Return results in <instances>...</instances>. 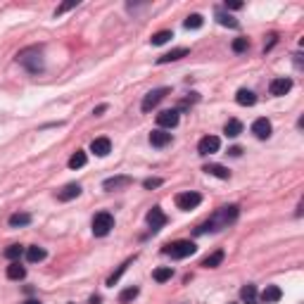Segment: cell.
<instances>
[{
    "mask_svg": "<svg viewBox=\"0 0 304 304\" xmlns=\"http://www.w3.org/2000/svg\"><path fill=\"white\" fill-rule=\"evenodd\" d=\"M238 214L240 209L235 207V204H228V207H221L219 212L212 214V219L209 221H204L202 226L195 228V235H202V233H207V230H221V228H228L235 219H238Z\"/></svg>",
    "mask_w": 304,
    "mask_h": 304,
    "instance_id": "6da1fadb",
    "label": "cell"
},
{
    "mask_svg": "<svg viewBox=\"0 0 304 304\" xmlns=\"http://www.w3.org/2000/svg\"><path fill=\"white\" fill-rule=\"evenodd\" d=\"M17 60H19V64H24L31 74L43 72V52H41V48H26V50H22L17 55Z\"/></svg>",
    "mask_w": 304,
    "mask_h": 304,
    "instance_id": "7a4b0ae2",
    "label": "cell"
},
{
    "mask_svg": "<svg viewBox=\"0 0 304 304\" xmlns=\"http://www.w3.org/2000/svg\"><path fill=\"white\" fill-rule=\"evenodd\" d=\"M195 243H190V240H176V243H169L162 247V254H167L171 259H185L190 257V254H195Z\"/></svg>",
    "mask_w": 304,
    "mask_h": 304,
    "instance_id": "3957f363",
    "label": "cell"
},
{
    "mask_svg": "<svg viewBox=\"0 0 304 304\" xmlns=\"http://www.w3.org/2000/svg\"><path fill=\"white\" fill-rule=\"evenodd\" d=\"M112 228H114V216H112L109 212H100V214L93 216V235L105 238Z\"/></svg>",
    "mask_w": 304,
    "mask_h": 304,
    "instance_id": "277c9868",
    "label": "cell"
},
{
    "mask_svg": "<svg viewBox=\"0 0 304 304\" xmlns=\"http://www.w3.org/2000/svg\"><path fill=\"white\" fill-rule=\"evenodd\" d=\"M167 93H169V88H154V91H150L145 98H143V102H140V109L143 112H152L154 107L159 105L164 98H167Z\"/></svg>",
    "mask_w": 304,
    "mask_h": 304,
    "instance_id": "5b68a950",
    "label": "cell"
},
{
    "mask_svg": "<svg viewBox=\"0 0 304 304\" xmlns=\"http://www.w3.org/2000/svg\"><path fill=\"white\" fill-rule=\"evenodd\" d=\"M200 202H202V195H200V193H193V190L176 195V207H178V209H183V212H190V209H195Z\"/></svg>",
    "mask_w": 304,
    "mask_h": 304,
    "instance_id": "8992f818",
    "label": "cell"
},
{
    "mask_svg": "<svg viewBox=\"0 0 304 304\" xmlns=\"http://www.w3.org/2000/svg\"><path fill=\"white\" fill-rule=\"evenodd\" d=\"M145 221L150 224V228H152V233H157L159 228L167 224V214L162 212L159 207H152L150 212H148V216H145Z\"/></svg>",
    "mask_w": 304,
    "mask_h": 304,
    "instance_id": "52a82bcc",
    "label": "cell"
},
{
    "mask_svg": "<svg viewBox=\"0 0 304 304\" xmlns=\"http://www.w3.org/2000/svg\"><path fill=\"white\" fill-rule=\"evenodd\" d=\"M290 88H292V78H288V76H278V78L271 81V86H269L271 95H276V98H280V95L290 93Z\"/></svg>",
    "mask_w": 304,
    "mask_h": 304,
    "instance_id": "ba28073f",
    "label": "cell"
},
{
    "mask_svg": "<svg viewBox=\"0 0 304 304\" xmlns=\"http://www.w3.org/2000/svg\"><path fill=\"white\" fill-rule=\"evenodd\" d=\"M219 148H221V140H219L216 136H204L198 143L200 154H214V152H219Z\"/></svg>",
    "mask_w": 304,
    "mask_h": 304,
    "instance_id": "9c48e42d",
    "label": "cell"
},
{
    "mask_svg": "<svg viewBox=\"0 0 304 304\" xmlns=\"http://www.w3.org/2000/svg\"><path fill=\"white\" fill-rule=\"evenodd\" d=\"M157 124L159 128H174L178 124V109H164L157 114Z\"/></svg>",
    "mask_w": 304,
    "mask_h": 304,
    "instance_id": "30bf717a",
    "label": "cell"
},
{
    "mask_svg": "<svg viewBox=\"0 0 304 304\" xmlns=\"http://www.w3.org/2000/svg\"><path fill=\"white\" fill-rule=\"evenodd\" d=\"M252 133H254L259 140H266V138L271 136V122H269L266 117H259L257 122L252 124Z\"/></svg>",
    "mask_w": 304,
    "mask_h": 304,
    "instance_id": "8fae6325",
    "label": "cell"
},
{
    "mask_svg": "<svg viewBox=\"0 0 304 304\" xmlns=\"http://www.w3.org/2000/svg\"><path fill=\"white\" fill-rule=\"evenodd\" d=\"M78 195H81V185H78V183H67L60 193H57V200H60V202H69V200L78 198Z\"/></svg>",
    "mask_w": 304,
    "mask_h": 304,
    "instance_id": "7c38bea8",
    "label": "cell"
},
{
    "mask_svg": "<svg viewBox=\"0 0 304 304\" xmlns=\"http://www.w3.org/2000/svg\"><path fill=\"white\" fill-rule=\"evenodd\" d=\"M169 143H171V133H167V131L157 128V131H152L150 133V145L152 148H167Z\"/></svg>",
    "mask_w": 304,
    "mask_h": 304,
    "instance_id": "4fadbf2b",
    "label": "cell"
},
{
    "mask_svg": "<svg viewBox=\"0 0 304 304\" xmlns=\"http://www.w3.org/2000/svg\"><path fill=\"white\" fill-rule=\"evenodd\" d=\"M91 150L98 154V157H107L109 152H112V143H109V138H95L91 143Z\"/></svg>",
    "mask_w": 304,
    "mask_h": 304,
    "instance_id": "5bb4252c",
    "label": "cell"
},
{
    "mask_svg": "<svg viewBox=\"0 0 304 304\" xmlns=\"http://www.w3.org/2000/svg\"><path fill=\"white\" fill-rule=\"evenodd\" d=\"M190 50L188 48H176V50H171V52H164L162 57H157V64H169V62H176L181 60V57H185Z\"/></svg>",
    "mask_w": 304,
    "mask_h": 304,
    "instance_id": "9a60e30c",
    "label": "cell"
},
{
    "mask_svg": "<svg viewBox=\"0 0 304 304\" xmlns=\"http://www.w3.org/2000/svg\"><path fill=\"white\" fill-rule=\"evenodd\" d=\"M235 102L243 107H252L254 102H257V95L252 91H247V88H240V91L235 93Z\"/></svg>",
    "mask_w": 304,
    "mask_h": 304,
    "instance_id": "2e32d148",
    "label": "cell"
},
{
    "mask_svg": "<svg viewBox=\"0 0 304 304\" xmlns=\"http://www.w3.org/2000/svg\"><path fill=\"white\" fill-rule=\"evenodd\" d=\"M126 185H131V178H128V176H114V178H107V181L102 183L105 190H119V188H126Z\"/></svg>",
    "mask_w": 304,
    "mask_h": 304,
    "instance_id": "e0dca14e",
    "label": "cell"
},
{
    "mask_svg": "<svg viewBox=\"0 0 304 304\" xmlns=\"http://www.w3.org/2000/svg\"><path fill=\"white\" fill-rule=\"evenodd\" d=\"M204 171L209 174V176H216V178H221V181H228L230 178V171L226 167H221V164H207Z\"/></svg>",
    "mask_w": 304,
    "mask_h": 304,
    "instance_id": "ac0fdd59",
    "label": "cell"
},
{
    "mask_svg": "<svg viewBox=\"0 0 304 304\" xmlns=\"http://www.w3.org/2000/svg\"><path fill=\"white\" fill-rule=\"evenodd\" d=\"M224 133L228 138H238L243 133V122H238V119H228L226 126H224Z\"/></svg>",
    "mask_w": 304,
    "mask_h": 304,
    "instance_id": "d6986e66",
    "label": "cell"
},
{
    "mask_svg": "<svg viewBox=\"0 0 304 304\" xmlns=\"http://www.w3.org/2000/svg\"><path fill=\"white\" fill-rule=\"evenodd\" d=\"M283 297V290L278 288V285H266V290L261 292V300L264 302H278Z\"/></svg>",
    "mask_w": 304,
    "mask_h": 304,
    "instance_id": "ffe728a7",
    "label": "cell"
},
{
    "mask_svg": "<svg viewBox=\"0 0 304 304\" xmlns=\"http://www.w3.org/2000/svg\"><path fill=\"white\" fill-rule=\"evenodd\" d=\"M24 276H26V269H24L19 261H12V264L7 266V278H10V280H22Z\"/></svg>",
    "mask_w": 304,
    "mask_h": 304,
    "instance_id": "44dd1931",
    "label": "cell"
},
{
    "mask_svg": "<svg viewBox=\"0 0 304 304\" xmlns=\"http://www.w3.org/2000/svg\"><path fill=\"white\" fill-rule=\"evenodd\" d=\"M31 224V214L26 212H17L10 216V226L12 228H22V226H29Z\"/></svg>",
    "mask_w": 304,
    "mask_h": 304,
    "instance_id": "7402d4cb",
    "label": "cell"
},
{
    "mask_svg": "<svg viewBox=\"0 0 304 304\" xmlns=\"http://www.w3.org/2000/svg\"><path fill=\"white\" fill-rule=\"evenodd\" d=\"M26 259H29L31 264L43 261V259H46V250H43V247H38V245H31V247H26Z\"/></svg>",
    "mask_w": 304,
    "mask_h": 304,
    "instance_id": "603a6c76",
    "label": "cell"
},
{
    "mask_svg": "<svg viewBox=\"0 0 304 304\" xmlns=\"http://www.w3.org/2000/svg\"><path fill=\"white\" fill-rule=\"evenodd\" d=\"M221 261H224V250H216L214 254H209V257L202 259V266H204V269H216Z\"/></svg>",
    "mask_w": 304,
    "mask_h": 304,
    "instance_id": "cb8c5ba5",
    "label": "cell"
},
{
    "mask_svg": "<svg viewBox=\"0 0 304 304\" xmlns=\"http://www.w3.org/2000/svg\"><path fill=\"white\" fill-rule=\"evenodd\" d=\"M86 162H88L86 152H83V150H76L74 154L69 157V169H81V167H86Z\"/></svg>",
    "mask_w": 304,
    "mask_h": 304,
    "instance_id": "d4e9b609",
    "label": "cell"
},
{
    "mask_svg": "<svg viewBox=\"0 0 304 304\" xmlns=\"http://www.w3.org/2000/svg\"><path fill=\"white\" fill-rule=\"evenodd\" d=\"M216 22H219L221 26H228V29H238V26H240V22H238V19H233L230 15L221 12V10L216 12Z\"/></svg>",
    "mask_w": 304,
    "mask_h": 304,
    "instance_id": "484cf974",
    "label": "cell"
},
{
    "mask_svg": "<svg viewBox=\"0 0 304 304\" xmlns=\"http://www.w3.org/2000/svg\"><path fill=\"white\" fill-rule=\"evenodd\" d=\"M131 264H133V259H126V261H124L122 266L117 269V274H112V276H109V278H107V285H109V288H114V283H117V280L122 278V276H124V271H126V269H128Z\"/></svg>",
    "mask_w": 304,
    "mask_h": 304,
    "instance_id": "4316f807",
    "label": "cell"
},
{
    "mask_svg": "<svg viewBox=\"0 0 304 304\" xmlns=\"http://www.w3.org/2000/svg\"><path fill=\"white\" fill-rule=\"evenodd\" d=\"M152 276H154L157 283H167V280H171V276H174V269H171V266H162V269H157Z\"/></svg>",
    "mask_w": 304,
    "mask_h": 304,
    "instance_id": "83f0119b",
    "label": "cell"
},
{
    "mask_svg": "<svg viewBox=\"0 0 304 304\" xmlns=\"http://www.w3.org/2000/svg\"><path fill=\"white\" fill-rule=\"evenodd\" d=\"M22 254H24V247H22V245H10V247L5 250V259H10V261H17Z\"/></svg>",
    "mask_w": 304,
    "mask_h": 304,
    "instance_id": "f1b7e54d",
    "label": "cell"
},
{
    "mask_svg": "<svg viewBox=\"0 0 304 304\" xmlns=\"http://www.w3.org/2000/svg\"><path fill=\"white\" fill-rule=\"evenodd\" d=\"M169 38H174V33H171V31H157L150 41H152V46H164Z\"/></svg>",
    "mask_w": 304,
    "mask_h": 304,
    "instance_id": "f546056e",
    "label": "cell"
},
{
    "mask_svg": "<svg viewBox=\"0 0 304 304\" xmlns=\"http://www.w3.org/2000/svg\"><path fill=\"white\" fill-rule=\"evenodd\" d=\"M138 292H140V290H138L136 285H133V288H126V290L122 292V295H119V302L126 304V302H131V300H136V297H138Z\"/></svg>",
    "mask_w": 304,
    "mask_h": 304,
    "instance_id": "4dcf8cb0",
    "label": "cell"
},
{
    "mask_svg": "<svg viewBox=\"0 0 304 304\" xmlns=\"http://www.w3.org/2000/svg\"><path fill=\"white\" fill-rule=\"evenodd\" d=\"M202 22H204V19H202L200 15H190L185 22H183V26H185V29H200V26H202Z\"/></svg>",
    "mask_w": 304,
    "mask_h": 304,
    "instance_id": "1f68e13d",
    "label": "cell"
},
{
    "mask_svg": "<svg viewBox=\"0 0 304 304\" xmlns=\"http://www.w3.org/2000/svg\"><path fill=\"white\" fill-rule=\"evenodd\" d=\"M254 295H257V288H254V285H243V288H240V297L247 300V302H252Z\"/></svg>",
    "mask_w": 304,
    "mask_h": 304,
    "instance_id": "d6a6232c",
    "label": "cell"
},
{
    "mask_svg": "<svg viewBox=\"0 0 304 304\" xmlns=\"http://www.w3.org/2000/svg\"><path fill=\"white\" fill-rule=\"evenodd\" d=\"M247 48H250V41H247V38H235V41H233V50H235V52H245Z\"/></svg>",
    "mask_w": 304,
    "mask_h": 304,
    "instance_id": "836d02e7",
    "label": "cell"
},
{
    "mask_svg": "<svg viewBox=\"0 0 304 304\" xmlns=\"http://www.w3.org/2000/svg\"><path fill=\"white\" fill-rule=\"evenodd\" d=\"M162 178H145V181H143V188H145V190H152V188H159V185H162Z\"/></svg>",
    "mask_w": 304,
    "mask_h": 304,
    "instance_id": "e575fe53",
    "label": "cell"
},
{
    "mask_svg": "<svg viewBox=\"0 0 304 304\" xmlns=\"http://www.w3.org/2000/svg\"><path fill=\"white\" fill-rule=\"evenodd\" d=\"M76 5H78V0H72V2H64V5H60V7H57V12H55V15H57V17H60V15H64L67 10H72V7H76Z\"/></svg>",
    "mask_w": 304,
    "mask_h": 304,
    "instance_id": "d590c367",
    "label": "cell"
},
{
    "mask_svg": "<svg viewBox=\"0 0 304 304\" xmlns=\"http://www.w3.org/2000/svg\"><path fill=\"white\" fill-rule=\"evenodd\" d=\"M226 7H228V10H240V7H243V2H240V0H230V2H226Z\"/></svg>",
    "mask_w": 304,
    "mask_h": 304,
    "instance_id": "8d00e7d4",
    "label": "cell"
},
{
    "mask_svg": "<svg viewBox=\"0 0 304 304\" xmlns=\"http://www.w3.org/2000/svg\"><path fill=\"white\" fill-rule=\"evenodd\" d=\"M105 109H107V105H98L95 109H93V114H95V117H100V114H102Z\"/></svg>",
    "mask_w": 304,
    "mask_h": 304,
    "instance_id": "74e56055",
    "label": "cell"
},
{
    "mask_svg": "<svg viewBox=\"0 0 304 304\" xmlns=\"http://www.w3.org/2000/svg\"><path fill=\"white\" fill-rule=\"evenodd\" d=\"M228 154H230V157H240V154H243V150H240V148H230V150H228Z\"/></svg>",
    "mask_w": 304,
    "mask_h": 304,
    "instance_id": "f35d334b",
    "label": "cell"
},
{
    "mask_svg": "<svg viewBox=\"0 0 304 304\" xmlns=\"http://www.w3.org/2000/svg\"><path fill=\"white\" fill-rule=\"evenodd\" d=\"M91 304H100V297H91Z\"/></svg>",
    "mask_w": 304,
    "mask_h": 304,
    "instance_id": "ab89813d",
    "label": "cell"
},
{
    "mask_svg": "<svg viewBox=\"0 0 304 304\" xmlns=\"http://www.w3.org/2000/svg\"><path fill=\"white\" fill-rule=\"evenodd\" d=\"M24 304H41V302H38V300H26Z\"/></svg>",
    "mask_w": 304,
    "mask_h": 304,
    "instance_id": "60d3db41",
    "label": "cell"
},
{
    "mask_svg": "<svg viewBox=\"0 0 304 304\" xmlns=\"http://www.w3.org/2000/svg\"><path fill=\"white\" fill-rule=\"evenodd\" d=\"M247 304H254V302H247Z\"/></svg>",
    "mask_w": 304,
    "mask_h": 304,
    "instance_id": "b9f144b4",
    "label": "cell"
}]
</instances>
